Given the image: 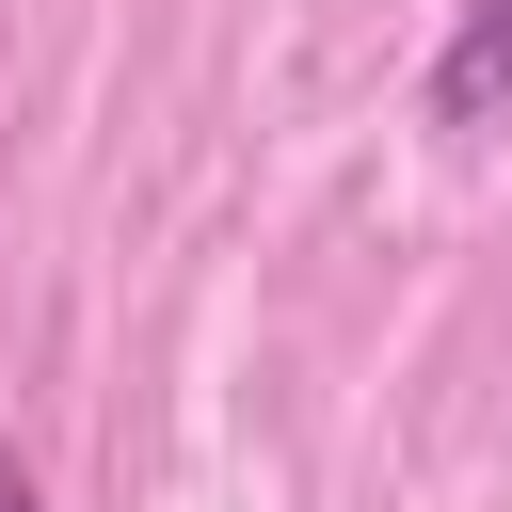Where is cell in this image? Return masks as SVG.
<instances>
[{"instance_id": "6da1fadb", "label": "cell", "mask_w": 512, "mask_h": 512, "mask_svg": "<svg viewBox=\"0 0 512 512\" xmlns=\"http://www.w3.org/2000/svg\"><path fill=\"white\" fill-rule=\"evenodd\" d=\"M432 128L448 144H496L512 128V0H464L448 48H432Z\"/></svg>"}, {"instance_id": "7a4b0ae2", "label": "cell", "mask_w": 512, "mask_h": 512, "mask_svg": "<svg viewBox=\"0 0 512 512\" xmlns=\"http://www.w3.org/2000/svg\"><path fill=\"white\" fill-rule=\"evenodd\" d=\"M0 512H48V496H32V464H16V448H0Z\"/></svg>"}]
</instances>
